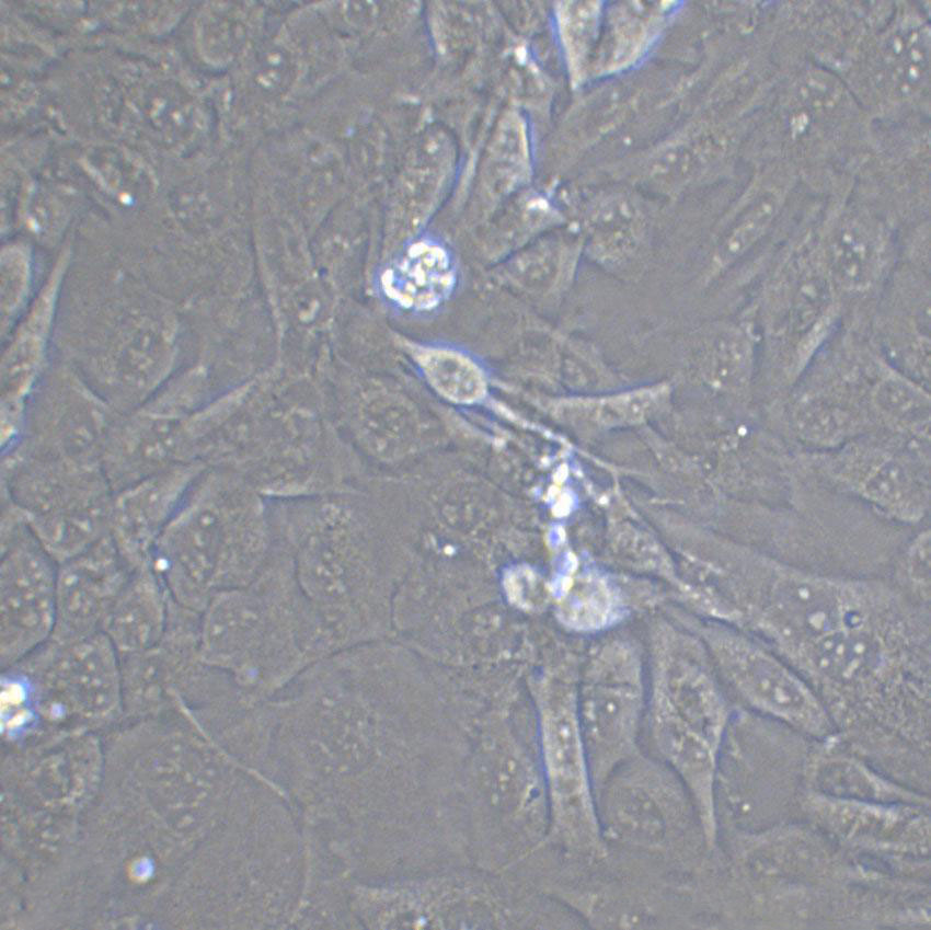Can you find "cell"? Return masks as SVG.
<instances>
[{"instance_id": "1", "label": "cell", "mask_w": 931, "mask_h": 930, "mask_svg": "<svg viewBox=\"0 0 931 930\" xmlns=\"http://www.w3.org/2000/svg\"><path fill=\"white\" fill-rule=\"evenodd\" d=\"M200 659L251 698L281 690L335 653L295 579H264L215 596L199 616Z\"/></svg>"}, {"instance_id": "2", "label": "cell", "mask_w": 931, "mask_h": 930, "mask_svg": "<svg viewBox=\"0 0 931 930\" xmlns=\"http://www.w3.org/2000/svg\"><path fill=\"white\" fill-rule=\"evenodd\" d=\"M264 524L222 475L189 489L160 536L150 565L177 605L202 612L218 594L253 583L264 562Z\"/></svg>"}, {"instance_id": "3", "label": "cell", "mask_w": 931, "mask_h": 930, "mask_svg": "<svg viewBox=\"0 0 931 930\" xmlns=\"http://www.w3.org/2000/svg\"><path fill=\"white\" fill-rule=\"evenodd\" d=\"M1 457V500L22 513L58 564L108 536L114 492L102 468L13 449Z\"/></svg>"}, {"instance_id": "4", "label": "cell", "mask_w": 931, "mask_h": 930, "mask_svg": "<svg viewBox=\"0 0 931 930\" xmlns=\"http://www.w3.org/2000/svg\"><path fill=\"white\" fill-rule=\"evenodd\" d=\"M539 713L548 815L540 847L552 846L575 859L605 860L609 850L600 830L575 692L545 686L539 694Z\"/></svg>"}, {"instance_id": "5", "label": "cell", "mask_w": 931, "mask_h": 930, "mask_svg": "<svg viewBox=\"0 0 931 930\" xmlns=\"http://www.w3.org/2000/svg\"><path fill=\"white\" fill-rule=\"evenodd\" d=\"M894 594L877 581L820 575L770 562L756 622L790 663L818 640L873 612Z\"/></svg>"}, {"instance_id": "6", "label": "cell", "mask_w": 931, "mask_h": 930, "mask_svg": "<svg viewBox=\"0 0 931 930\" xmlns=\"http://www.w3.org/2000/svg\"><path fill=\"white\" fill-rule=\"evenodd\" d=\"M596 803L609 852L665 864L677 854L689 812L696 811L687 789L666 765L636 754L610 772Z\"/></svg>"}, {"instance_id": "7", "label": "cell", "mask_w": 931, "mask_h": 930, "mask_svg": "<svg viewBox=\"0 0 931 930\" xmlns=\"http://www.w3.org/2000/svg\"><path fill=\"white\" fill-rule=\"evenodd\" d=\"M839 298L820 249L790 254L767 278L756 313L784 382L802 375L829 336Z\"/></svg>"}, {"instance_id": "8", "label": "cell", "mask_w": 931, "mask_h": 930, "mask_svg": "<svg viewBox=\"0 0 931 930\" xmlns=\"http://www.w3.org/2000/svg\"><path fill=\"white\" fill-rule=\"evenodd\" d=\"M120 687L119 657L104 633L74 641L49 639L3 668L2 694L46 702L51 720L69 712L87 717L108 713Z\"/></svg>"}, {"instance_id": "9", "label": "cell", "mask_w": 931, "mask_h": 930, "mask_svg": "<svg viewBox=\"0 0 931 930\" xmlns=\"http://www.w3.org/2000/svg\"><path fill=\"white\" fill-rule=\"evenodd\" d=\"M120 414L73 369L46 374L30 397L16 441L9 448L70 464L102 468Z\"/></svg>"}, {"instance_id": "10", "label": "cell", "mask_w": 931, "mask_h": 930, "mask_svg": "<svg viewBox=\"0 0 931 930\" xmlns=\"http://www.w3.org/2000/svg\"><path fill=\"white\" fill-rule=\"evenodd\" d=\"M58 563L22 513L1 501L0 662L7 668L47 642L54 630Z\"/></svg>"}, {"instance_id": "11", "label": "cell", "mask_w": 931, "mask_h": 930, "mask_svg": "<svg viewBox=\"0 0 931 930\" xmlns=\"http://www.w3.org/2000/svg\"><path fill=\"white\" fill-rule=\"evenodd\" d=\"M704 639L724 678L751 708L813 737L831 735L825 704L778 653L721 627L706 629Z\"/></svg>"}, {"instance_id": "12", "label": "cell", "mask_w": 931, "mask_h": 930, "mask_svg": "<svg viewBox=\"0 0 931 930\" xmlns=\"http://www.w3.org/2000/svg\"><path fill=\"white\" fill-rule=\"evenodd\" d=\"M133 571L110 535L59 563L50 639L65 642L103 633L106 617Z\"/></svg>"}, {"instance_id": "13", "label": "cell", "mask_w": 931, "mask_h": 930, "mask_svg": "<svg viewBox=\"0 0 931 930\" xmlns=\"http://www.w3.org/2000/svg\"><path fill=\"white\" fill-rule=\"evenodd\" d=\"M834 457V474L884 515L905 524H917L927 515L929 475L918 457L857 441Z\"/></svg>"}, {"instance_id": "14", "label": "cell", "mask_w": 931, "mask_h": 930, "mask_svg": "<svg viewBox=\"0 0 931 930\" xmlns=\"http://www.w3.org/2000/svg\"><path fill=\"white\" fill-rule=\"evenodd\" d=\"M199 469L189 462L176 463L113 493L108 535L133 570L150 563Z\"/></svg>"}, {"instance_id": "15", "label": "cell", "mask_w": 931, "mask_h": 930, "mask_svg": "<svg viewBox=\"0 0 931 930\" xmlns=\"http://www.w3.org/2000/svg\"><path fill=\"white\" fill-rule=\"evenodd\" d=\"M727 719L726 702L701 662L680 661L656 680L651 727L690 732L720 749Z\"/></svg>"}, {"instance_id": "16", "label": "cell", "mask_w": 931, "mask_h": 930, "mask_svg": "<svg viewBox=\"0 0 931 930\" xmlns=\"http://www.w3.org/2000/svg\"><path fill=\"white\" fill-rule=\"evenodd\" d=\"M819 249L839 295L870 292L890 268V251L882 228L858 214L842 216Z\"/></svg>"}, {"instance_id": "17", "label": "cell", "mask_w": 931, "mask_h": 930, "mask_svg": "<svg viewBox=\"0 0 931 930\" xmlns=\"http://www.w3.org/2000/svg\"><path fill=\"white\" fill-rule=\"evenodd\" d=\"M589 254L606 273L631 280L647 267V221L637 199L607 194L590 219Z\"/></svg>"}, {"instance_id": "18", "label": "cell", "mask_w": 931, "mask_h": 930, "mask_svg": "<svg viewBox=\"0 0 931 930\" xmlns=\"http://www.w3.org/2000/svg\"><path fill=\"white\" fill-rule=\"evenodd\" d=\"M169 604L168 590L150 563L137 567L112 606L103 633L119 656L149 651L164 635Z\"/></svg>"}, {"instance_id": "19", "label": "cell", "mask_w": 931, "mask_h": 930, "mask_svg": "<svg viewBox=\"0 0 931 930\" xmlns=\"http://www.w3.org/2000/svg\"><path fill=\"white\" fill-rule=\"evenodd\" d=\"M413 908L404 921L428 923L429 927H462L461 923L508 921L502 894L484 882L463 877H435L409 893Z\"/></svg>"}, {"instance_id": "20", "label": "cell", "mask_w": 931, "mask_h": 930, "mask_svg": "<svg viewBox=\"0 0 931 930\" xmlns=\"http://www.w3.org/2000/svg\"><path fill=\"white\" fill-rule=\"evenodd\" d=\"M783 190L763 185L748 193L715 233L699 283L706 288L727 275L759 244L775 221Z\"/></svg>"}, {"instance_id": "21", "label": "cell", "mask_w": 931, "mask_h": 930, "mask_svg": "<svg viewBox=\"0 0 931 930\" xmlns=\"http://www.w3.org/2000/svg\"><path fill=\"white\" fill-rule=\"evenodd\" d=\"M453 282L446 251L425 242L411 246L382 277L388 296L402 306L416 309L438 305L449 294Z\"/></svg>"}, {"instance_id": "22", "label": "cell", "mask_w": 931, "mask_h": 930, "mask_svg": "<svg viewBox=\"0 0 931 930\" xmlns=\"http://www.w3.org/2000/svg\"><path fill=\"white\" fill-rule=\"evenodd\" d=\"M873 414L901 434L928 436L930 394L916 378L896 368H884L869 392Z\"/></svg>"}, {"instance_id": "23", "label": "cell", "mask_w": 931, "mask_h": 930, "mask_svg": "<svg viewBox=\"0 0 931 930\" xmlns=\"http://www.w3.org/2000/svg\"><path fill=\"white\" fill-rule=\"evenodd\" d=\"M417 358L430 384L445 398L470 403L484 394L483 375L465 356L448 349H426Z\"/></svg>"}, {"instance_id": "24", "label": "cell", "mask_w": 931, "mask_h": 930, "mask_svg": "<svg viewBox=\"0 0 931 930\" xmlns=\"http://www.w3.org/2000/svg\"><path fill=\"white\" fill-rule=\"evenodd\" d=\"M892 88L899 94L912 93L928 72L929 37L924 28L913 26L895 33L886 49Z\"/></svg>"}, {"instance_id": "25", "label": "cell", "mask_w": 931, "mask_h": 930, "mask_svg": "<svg viewBox=\"0 0 931 930\" xmlns=\"http://www.w3.org/2000/svg\"><path fill=\"white\" fill-rule=\"evenodd\" d=\"M904 583L915 601H930V530L920 531L909 543L903 559Z\"/></svg>"}, {"instance_id": "26", "label": "cell", "mask_w": 931, "mask_h": 930, "mask_svg": "<svg viewBox=\"0 0 931 930\" xmlns=\"http://www.w3.org/2000/svg\"><path fill=\"white\" fill-rule=\"evenodd\" d=\"M562 15V31L568 54L575 64L586 55L595 36L598 22V3H567Z\"/></svg>"}, {"instance_id": "27", "label": "cell", "mask_w": 931, "mask_h": 930, "mask_svg": "<svg viewBox=\"0 0 931 930\" xmlns=\"http://www.w3.org/2000/svg\"><path fill=\"white\" fill-rule=\"evenodd\" d=\"M179 95L168 89L166 93L159 96H148L146 107L148 116L160 130L168 133H177L189 119V111L185 103L179 101Z\"/></svg>"}, {"instance_id": "28", "label": "cell", "mask_w": 931, "mask_h": 930, "mask_svg": "<svg viewBox=\"0 0 931 930\" xmlns=\"http://www.w3.org/2000/svg\"><path fill=\"white\" fill-rule=\"evenodd\" d=\"M28 264L25 259L19 254H11L9 260L3 259L2 264V310L3 318L14 313V310L20 306L26 284L28 279Z\"/></svg>"}]
</instances>
